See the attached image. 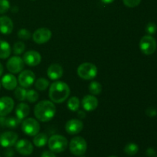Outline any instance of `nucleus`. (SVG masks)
Wrapping results in <instances>:
<instances>
[{
	"label": "nucleus",
	"instance_id": "1",
	"mask_svg": "<svg viewBox=\"0 0 157 157\" xmlns=\"http://www.w3.org/2000/svg\"><path fill=\"white\" fill-rule=\"evenodd\" d=\"M56 113V107L52 101H41L38 102L34 108V114L37 120L41 122L50 121Z\"/></svg>",
	"mask_w": 157,
	"mask_h": 157
},
{
	"label": "nucleus",
	"instance_id": "2",
	"mask_svg": "<svg viewBox=\"0 0 157 157\" xmlns=\"http://www.w3.org/2000/svg\"><path fill=\"white\" fill-rule=\"evenodd\" d=\"M70 87L63 81H56L52 84L49 88V98L55 104H61L67 100L70 95Z\"/></svg>",
	"mask_w": 157,
	"mask_h": 157
},
{
	"label": "nucleus",
	"instance_id": "3",
	"mask_svg": "<svg viewBox=\"0 0 157 157\" xmlns=\"http://www.w3.org/2000/svg\"><path fill=\"white\" fill-rule=\"evenodd\" d=\"M48 147L52 152L55 153H60L64 152L67 149V138L61 135H53L51 136L48 141Z\"/></svg>",
	"mask_w": 157,
	"mask_h": 157
},
{
	"label": "nucleus",
	"instance_id": "4",
	"mask_svg": "<svg viewBox=\"0 0 157 157\" xmlns=\"http://www.w3.org/2000/svg\"><path fill=\"white\" fill-rule=\"evenodd\" d=\"M77 72L81 79L90 81L96 78L98 75V67L92 63L85 62L78 66Z\"/></svg>",
	"mask_w": 157,
	"mask_h": 157
},
{
	"label": "nucleus",
	"instance_id": "5",
	"mask_svg": "<svg viewBox=\"0 0 157 157\" xmlns=\"http://www.w3.org/2000/svg\"><path fill=\"white\" fill-rule=\"evenodd\" d=\"M69 149H70L71 153L75 156H82L87 151V142L81 136H75L71 140Z\"/></svg>",
	"mask_w": 157,
	"mask_h": 157
},
{
	"label": "nucleus",
	"instance_id": "6",
	"mask_svg": "<svg viewBox=\"0 0 157 157\" xmlns=\"http://www.w3.org/2000/svg\"><path fill=\"white\" fill-rule=\"evenodd\" d=\"M157 47L156 41L152 35H145L140 41V48L143 54L151 55L156 52Z\"/></svg>",
	"mask_w": 157,
	"mask_h": 157
},
{
	"label": "nucleus",
	"instance_id": "7",
	"mask_svg": "<svg viewBox=\"0 0 157 157\" xmlns=\"http://www.w3.org/2000/svg\"><path fill=\"white\" fill-rule=\"evenodd\" d=\"M21 130L29 136H35L40 131V124L34 118H27L21 123Z\"/></svg>",
	"mask_w": 157,
	"mask_h": 157
},
{
	"label": "nucleus",
	"instance_id": "8",
	"mask_svg": "<svg viewBox=\"0 0 157 157\" xmlns=\"http://www.w3.org/2000/svg\"><path fill=\"white\" fill-rule=\"evenodd\" d=\"M6 67L8 71L12 74H18L24 69L25 63L22 58H20L18 55H15L8 60Z\"/></svg>",
	"mask_w": 157,
	"mask_h": 157
},
{
	"label": "nucleus",
	"instance_id": "9",
	"mask_svg": "<svg viewBox=\"0 0 157 157\" xmlns=\"http://www.w3.org/2000/svg\"><path fill=\"white\" fill-rule=\"evenodd\" d=\"M52 33L48 28H40L38 29L32 35V39L35 43L42 44L48 42L52 38Z\"/></svg>",
	"mask_w": 157,
	"mask_h": 157
},
{
	"label": "nucleus",
	"instance_id": "10",
	"mask_svg": "<svg viewBox=\"0 0 157 157\" xmlns=\"http://www.w3.org/2000/svg\"><path fill=\"white\" fill-rule=\"evenodd\" d=\"M18 81L21 87L28 88L35 83V75L31 70L22 71L18 75Z\"/></svg>",
	"mask_w": 157,
	"mask_h": 157
},
{
	"label": "nucleus",
	"instance_id": "11",
	"mask_svg": "<svg viewBox=\"0 0 157 157\" xmlns=\"http://www.w3.org/2000/svg\"><path fill=\"white\" fill-rule=\"evenodd\" d=\"M18 138V134L15 132H4L0 135V145L5 148H9L16 144Z\"/></svg>",
	"mask_w": 157,
	"mask_h": 157
},
{
	"label": "nucleus",
	"instance_id": "12",
	"mask_svg": "<svg viewBox=\"0 0 157 157\" xmlns=\"http://www.w3.org/2000/svg\"><path fill=\"white\" fill-rule=\"evenodd\" d=\"M23 61L30 67H35L41 61V56L36 51H29L23 55Z\"/></svg>",
	"mask_w": 157,
	"mask_h": 157
},
{
	"label": "nucleus",
	"instance_id": "13",
	"mask_svg": "<svg viewBox=\"0 0 157 157\" xmlns=\"http://www.w3.org/2000/svg\"><path fill=\"white\" fill-rule=\"evenodd\" d=\"M15 145V150L18 153L23 156H29L34 150L33 145L29 140L25 139L20 140L17 141Z\"/></svg>",
	"mask_w": 157,
	"mask_h": 157
},
{
	"label": "nucleus",
	"instance_id": "14",
	"mask_svg": "<svg viewBox=\"0 0 157 157\" xmlns=\"http://www.w3.org/2000/svg\"><path fill=\"white\" fill-rule=\"evenodd\" d=\"M15 103L12 98L9 97H2L0 98V117H6L12 111Z\"/></svg>",
	"mask_w": 157,
	"mask_h": 157
},
{
	"label": "nucleus",
	"instance_id": "15",
	"mask_svg": "<svg viewBox=\"0 0 157 157\" xmlns=\"http://www.w3.org/2000/svg\"><path fill=\"white\" fill-rule=\"evenodd\" d=\"M84 128V124L78 119H71L65 124V130L68 134L76 135Z\"/></svg>",
	"mask_w": 157,
	"mask_h": 157
},
{
	"label": "nucleus",
	"instance_id": "16",
	"mask_svg": "<svg viewBox=\"0 0 157 157\" xmlns=\"http://www.w3.org/2000/svg\"><path fill=\"white\" fill-rule=\"evenodd\" d=\"M81 104L86 111H94L98 106V100L94 95H86L82 99Z\"/></svg>",
	"mask_w": 157,
	"mask_h": 157
},
{
	"label": "nucleus",
	"instance_id": "17",
	"mask_svg": "<svg viewBox=\"0 0 157 157\" xmlns=\"http://www.w3.org/2000/svg\"><path fill=\"white\" fill-rule=\"evenodd\" d=\"M63 72L62 67L59 64H52L48 68L47 75L51 80L58 81L62 77Z\"/></svg>",
	"mask_w": 157,
	"mask_h": 157
},
{
	"label": "nucleus",
	"instance_id": "18",
	"mask_svg": "<svg viewBox=\"0 0 157 157\" xmlns=\"http://www.w3.org/2000/svg\"><path fill=\"white\" fill-rule=\"evenodd\" d=\"M12 20L8 16L0 17V32L3 35H9L13 30Z\"/></svg>",
	"mask_w": 157,
	"mask_h": 157
},
{
	"label": "nucleus",
	"instance_id": "19",
	"mask_svg": "<svg viewBox=\"0 0 157 157\" xmlns=\"http://www.w3.org/2000/svg\"><path fill=\"white\" fill-rule=\"evenodd\" d=\"M17 83L18 81H17L16 78L12 74H7L4 75L1 81L2 87L8 90H15V87H17Z\"/></svg>",
	"mask_w": 157,
	"mask_h": 157
},
{
	"label": "nucleus",
	"instance_id": "20",
	"mask_svg": "<svg viewBox=\"0 0 157 157\" xmlns=\"http://www.w3.org/2000/svg\"><path fill=\"white\" fill-rule=\"evenodd\" d=\"M30 113V107L25 103H20L15 107V115L19 120L25 119Z\"/></svg>",
	"mask_w": 157,
	"mask_h": 157
},
{
	"label": "nucleus",
	"instance_id": "21",
	"mask_svg": "<svg viewBox=\"0 0 157 157\" xmlns=\"http://www.w3.org/2000/svg\"><path fill=\"white\" fill-rule=\"evenodd\" d=\"M11 46L9 43L4 40H0V58L6 59L11 55Z\"/></svg>",
	"mask_w": 157,
	"mask_h": 157
},
{
	"label": "nucleus",
	"instance_id": "22",
	"mask_svg": "<svg viewBox=\"0 0 157 157\" xmlns=\"http://www.w3.org/2000/svg\"><path fill=\"white\" fill-rule=\"evenodd\" d=\"M48 138L46 133H38L35 136L33 139V144L37 147H43L48 144Z\"/></svg>",
	"mask_w": 157,
	"mask_h": 157
},
{
	"label": "nucleus",
	"instance_id": "23",
	"mask_svg": "<svg viewBox=\"0 0 157 157\" xmlns=\"http://www.w3.org/2000/svg\"><path fill=\"white\" fill-rule=\"evenodd\" d=\"M80 104H81V102H80L79 98H77L76 96H73L67 101V108L71 111H78L80 107Z\"/></svg>",
	"mask_w": 157,
	"mask_h": 157
},
{
	"label": "nucleus",
	"instance_id": "24",
	"mask_svg": "<svg viewBox=\"0 0 157 157\" xmlns=\"http://www.w3.org/2000/svg\"><path fill=\"white\" fill-rule=\"evenodd\" d=\"M34 84H35V88L37 90H40V91H44L48 87L49 81L44 78H38Z\"/></svg>",
	"mask_w": 157,
	"mask_h": 157
},
{
	"label": "nucleus",
	"instance_id": "25",
	"mask_svg": "<svg viewBox=\"0 0 157 157\" xmlns=\"http://www.w3.org/2000/svg\"><path fill=\"white\" fill-rule=\"evenodd\" d=\"M138 151H139V147L134 143H130L124 147V153L128 156H134L138 153Z\"/></svg>",
	"mask_w": 157,
	"mask_h": 157
},
{
	"label": "nucleus",
	"instance_id": "26",
	"mask_svg": "<svg viewBox=\"0 0 157 157\" xmlns=\"http://www.w3.org/2000/svg\"><path fill=\"white\" fill-rule=\"evenodd\" d=\"M88 88L89 91L92 95H98L102 91V85L98 81H92Z\"/></svg>",
	"mask_w": 157,
	"mask_h": 157
},
{
	"label": "nucleus",
	"instance_id": "27",
	"mask_svg": "<svg viewBox=\"0 0 157 157\" xmlns=\"http://www.w3.org/2000/svg\"><path fill=\"white\" fill-rule=\"evenodd\" d=\"M26 94H27V90H26L25 88H24V87H15L14 94H15V98H16L17 100H18L19 101H24L25 100H26Z\"/></svg>",
	"mask_w": 157,
	"mask_h": 157
},
{
	"label": "nucleus",
	"instance_id": "28",
	"mask_svg": "<svg viewBox=\"0 0 157 157\" xmlns=\"http://www.w3.org/2000/svg\"><path fill=\"white\" fill-rule=\"evenodd\" d=\"M21 121L19 120L17 117H9L7 119H6V123H5V125L8 127V128L14 129L16 128L20 124H21Z\"/></svg>",
	"mask_w": 157,
	"mask_h": 157
},
{
	"label": "nucleus",
	"instance_id": "29",
	"mask_svg": "<svg viewBox=\"0 0 157 157\" xmlns=\"http://www.w3.org/2000/svg\"><path fill=\"white\" fill-rule=\"evenodd\" d=\"M39 98V94H38V92L36 90H33V89H31L27 91L26 94V100H27L30 103H35Z\"/></svg>",
	"mask_w": 157,
	"mask_h": 157
},
{
	"label": "nucleus",
	"instance_id": "30",
	"mask_svg": "<svg viewBox=\"0 0 157 157\" xmlns=\"http://www.w3.org/2000/svg\"><path fill=\"white\" fill-rule=\"evenodd\" d=\"M25 49V44L22 41H17L14 44L13 52L15 55H20L24 52Z\"/></svg>",
	"mask_w": 157,
	"mask_h": 157
},
{
	"label": "nucleus",
	"instance_id": "31",
	"mask_svg": "<svg viewBox=\"0 0 157 157\" xmlns=\"http://www.w3.org/2000/svg\"><path fill=\"white\" fill-rule=\"evenodd\" d=\"M31 36V32L26 29H21L18 32V37L21 40H29Z\"/></svg>",
	"mask_w": 157,
	"mask_h": 157
},
{
	"label": "nucleus",
	"instance_id": "32",
	"mask_svg": "<svg viewBox=\"0 0 157 157\" xmlns=\"http://www.w3.org/2000/svg\"><path fill=\"white\" fill-rule=\"evenodd\" d=\"M10 3L9 0H0V14H4L9 11Z\"/></svg>",
	"mask_w": 157,
	"mask_h": 157
},
{
	"label": "nucleus",
	"instance_id": "33",
	"mask_svg": "<svg viewBox=\"0 0 157 157\" xmlns=\"http://www.w3.org/2000/svg\"><path fill=\"white\" fill-rule=\"evenodd\" d=\"M157 31V26L155 23L149 22L146 26V32L149 35H154Z\"/></svg>",
	"mask_w": 157,
	"mask_h": 157
},
{
	"label": "nucleus",
	"instance_id": "34",
	"mask_svg": "<svg viewBox=\"0 0 157 157\" xmlns=\"http://www.w3.org/2000/svg\"><path fill=\"white\" fill-rule=\"evenodd\" d=\"M124 4L129 8L136 7L141 2V0H123Z\"/></svg>",
	"mask_w": 157,
	"mask_h": 157
},
{
	"label": "nucleus",
	"instance_id": "35",
	"mask_svg": "<svg viewBox=\"0 0 157 157\" xmlns=\"http://www.w3.org/2000/svg\"><path fill=\"white\" fill-rule=\"evenodd\" d=\"M146 113H147V116L153 117H155L157 114V112L154 107H149L146 110Z\"/></svg>",
	"mask_w": 157,
	"mask_h": 157
},
{
	"label": "nucleus",
	"instance_id": "36",
	"mask_svg": "<svg viewBox=\"0 0 157 157\" xmlns=\"http://www.w3.org/2000/svg\"><path fill=\"white\" fill-rule=\"evenodd\" d=\"M41 157H56V156H55V153H53V152H52L50 150V151L43 152Z\"/></svg>",
	"mask_w": 157,
	"mask_h": 157
},
{
	"label": "nucleus",
	"instance_id": "37",
	"mask_svg": "<svg viewBox=\"0 0 157 157\" xmlns=\"http://www.w3.org/2000/svg\"><path fill=\"white\" fill-rule=\"evenodd\" d=\"M146 153H147V155L148 156L153 157V156H155V155H156V151H155L154 149L149 148V149H147V152H146Z\"/></svg>",
	"mask_w": 157,
	"mask_h": 157
},
{
	"label": "nucleus",
	"instance_id": "38",
	"mask_svg": "<svg viewBox=\"0 0 157 157\" xmlns=\"http://www.w3.org/2000/svg\"><path fill=\"white\" fill-rule=\"evenodd\" d=\"M14 155L13 150H11V149H8L7 151L6 152V156L7 157H12Z\"/></svg>",
	"mask_w": 157,
	"mask_h": 157
},
{
	"label": "nucleus",
	"instance_id": "39",
	"mask_svg": "<svg viewBox=\"0 0 157 157\" xmlns=\"http://www.w3.org/2000/svg\"><path fill=\"white\" fill-rule=\"evenodd\" d=\"M101 1L102 2L105 3V4H110V3L113 2L114 0H101Z\"/></svg>",
	"mask_w": 157,
	"mask_h": 157
},
{
	"label": "nucleus",
	"instance_id": "40",
	"mask_svg": "<svg viewBox=\"0 0 157 157\" xmlns=\"http://www.w3.org/2000/svg\"><path fill=\"white\" fill-rule=\"evenodd\" d=\"M3 70H4V69H3V66L2 64H1V62H0V77H1L2 75Z\"/></svg>",
	"mask_w": 157,
	"mask_h": 157
},
{
	"label": "nucleus",
	"instance_id": "41",
	"mask_svg": "<svg viewBox=\"0 0 157 157\" xmlns=\"http://www.w3.org/2000/svg\"><path fill=\"white\" fill-rule=\"evenodd\" d=\"M109 157H117V156H109Z\"/></svg>",
	"mask_w": 157,
	"mask_h": 157
},
{
	"label": "nucleus",
	"instance_id": "42",
	"mask_svg": "<svg viewBox=\"0 0 157 157\" xmlns=\"http://www.w3.org/2000/svg\"><path fill=\"white\" fill-rule=\"evenodd\" d=\"M1 86H2V84H1V81H0V89H1Z\"/></svg>",
	"mask_w": 157,
	"mask_h": 157
},
{
	"label": "nucleus",
	"instance_id": "43",
	"mask_svg": "<svg viewBox=\"0 0 157 157\" xmlns=\"http://www.w3.org/2000/svg\"><path fill=\"white\" fill-rule=\"evenodd\" d=\"M80 157H84V156H80Z\"/></svg>",
	"mask_w": 157,
	"mask_h": 157
},
{
	"label": "nucleus",
	"instance_id": "44",
	"mask_svg": "<svg viewBox=\"0 0 157 157\" xmlns=\"http://www.w3.org/2000/svg\"><path fill=\"white\" fill-rule=\"evenodd\" d=\"M156 157H157V155H156Z\"/></svg>",
	"mask_w": 157,
	"mask_h": 157
}]
</instances>
